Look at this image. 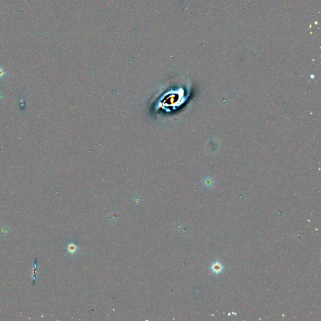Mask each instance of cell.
Masks as SVG:
<instances>
[{
	"label": "cell",
	"mask_w": 321,
	"mask_h": 321,
	"mask_svg": "<svg viewBox=\"0 0 321 321\" xmlns=\"http://www.w3.org/2000/svg\"><path fill=\"white\" fill-rule=\"evenodd\" d=\"M211 270L212 272H213L216 274H218L220 273L223 270V266L222 265L218 262H215L211 266Z\"/></svg>",
	"instance_id": "obj_1"
},
{
	"label": "cell",
	"mask_w": 321,
	"mask_h": 321,
	"mask_svg": "<svg viewBox=\"0 0 321 321\" xmlns=\"http://www.w3.org/2000/svg\"><path fill=\"white\" fill-rule=\"evenodd\" d=\"M37 258H35L34 264H33V274H32V280H33V285L35 286V284L36 282V279H37Z\"/></svg>",
	"instance_id": "obj_2"
},
{
	"label": "cell",
	"mask_w": 321,
	"mask_h": 321,
	"mask_svg": "<svg viewBox=\"0 0 321 321\" xmlns=\"http://www.w3.org/2000/svg\"><path fill=\"white\" fill-rule=\"evenodd\" d=\"M6 75V72L3 67L0 66V79L4 78Z\"/></svg>",
	"instance_id": "obj_3"
},
{
	"label": "cell",
	"mask_w": 321,
	"mask_h": 321,
	"mask_svg": "<svg viewBox=\"0 0 321 321\" xmlns=\"http://www.w3.org/2000/svg\"><path fill=\"white\" fill-rule=\"evenodd\" d=\"M1 232L4 234V235H6V234L8 232V230H7L6 227H2L1 229Z\"/></svg>",
	"instance_id": "obj_4"
},
{
	"label": "cell",
	"mask_w": 321,
	"mask_h": 321,
	"mask_svg": "<svg viewBox=\"0 0 321 321\" xmlns=\"http://www.w3.org/2000/svg\"><path fill=\"white\" fill-rule=\"evenodd\" d=\"M2 98H3V95H2V93L0 92V99H1Z\"/></svg>",
	"instance_id": "obj_5"
}]
</instances>
